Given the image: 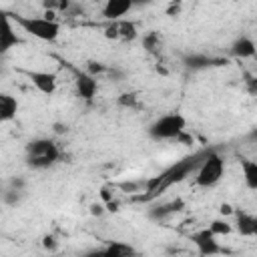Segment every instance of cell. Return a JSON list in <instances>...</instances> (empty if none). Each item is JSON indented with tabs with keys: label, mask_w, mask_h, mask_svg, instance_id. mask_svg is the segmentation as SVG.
<instances>
[{
	"label": "cell",
	"mask_w": 257,
	"mask_h": 257,
	"mask_svg": "<svg viewBox=\"0 0 257 257\" xmlns=\"http://www.w3.org/2000/svg\"><path fill=\"white\" fill-rule=\"evenodd\" d=\"M241 171H243L245 185L251 191H255L257 189V163L255 161H249V159H241Z\"/></svg>",
	"instance_id": "2e32d148"
},
{
	"label": "cell",
	"mask_w": 257,
	"mask_h": 257,
	"mask_svg": "<svg viewBox=\"0 0 257 257\" xmlns=\"http://www.w3.org/2000/svg\"><path fill=\"white\" fill-rule=\"evenodd\" d=\"M221 213H223V215H231V213H233V207H231L229 203H223V205H221Z\"/></svg>",
	"instance_id": "cb8c5ba5"
},
{
	"label": "cell",
	"mask_w": 257,
	"mask_h": 257,
	"mask_svg": "<svg viewBox=\"0 0 257 257\" xmlns=\"http://www.w3.org/2000/svg\"><path fill=\"white\" fill-rule=\"evenodd\" d=\"M205 153H207V151H199V153H193V155H189V157H183L181 161H177V163H173L169 169H165L161 175H157V177H153L151 181H147V191H145V195H141L139 199H141V201H153V199H157L159 195H163L167 189H171V187L183 183L191 173L197 171V167H199V163H201V159H203Z\"/></svg>",
	"instance_id": "6da1fadb"
},
{
	"label": "cell",
	"mask_w": 257,
	"mask_h": 257,
	"mask_svg": "<svg viewBox=\"0 0 257 257\" xmlns=\"http://www.w3.org/2000/svg\"><path fill=\"white\" fill-rule=\"evenodd\" d=\"M143 44H145V48H147V50L155 52V50L161 46V38H159V34H157V32H151V34H147V36H145Z\"/></svg>",
	"instance_id": "ffe728a7"
},
{
	"label": "cell",
	"mask_w": 257,
	"mask_h": 257,
	"mask_svg": "<svg viewBox=\"0 0 257 257\" xmlns=\"http://www.w3.org/2000/svg\"><path fill=\"white\" fill-rule=\"evenodd\" d=\"M100 253H104V255H108V257H126V255H131V253H135V249L131 247V245H126V243H120V241H112L106 249H102Z\"/></svg>",
	"instance_id": "e0dca14e"
},
{
	"label": "cell",
	"mask_w": 257,
	"mask_h": 257,
	"mask_svg": "<svg viewBox=\"0 0 257 257\" xmlns=\"http://www.w3.org/2000/svg\"><path fill=\"white\" fill-rule=\"evenodd\" d=\"M237 217V231L243 237H253L257 233V219L247 211H233Z\"/></svg>",
	"instance_id": "5bb4252c"
},
{
	"label": "cell",
	"mask_w": 257,
	"mask_h": 257,
	"mask_svg": "<svg viewBox=\"0 0 257 257\" xmlns=\"http://www.w3.org/2000/svg\"><path fill=\"white\" fill-rule=\"evenodd\" d=\"M20 44H22V38L16 34L10 14L0 10V56H4L6 52H10Z\"/></svg>",
	"instance_id": "8992f818"
},
{
	"label": "cell",
	"mask_w": 257,
	"mask_h": 257,
	"mask_svg": "<svg viewBox=\"0 0 257 257\" xmlns=\"http://www.w3.org/2000/svg\"><path fill=\"white\" fill-rule=\"evenodd\" d=\"M181 12V0H171L169 8H167V16H177Z\"/></svg>",
	"instance_id": "603a6c76"
},
{
	"label": "cell",
	"mask_w": 257,
	"mask_h": 257,
	"mask_svg": "<svg viewBox=\"0 0 257 257\" xmlns=\"http://www.w3.org/2000/svg\"><path fill=\"white\" fill-rule=\"evenodd\" d=\"M60 159V149L52 139H34L26 145V163L32 169H48Z\"/></svg>",
	"instance_id": "3957f363"
},
{
	"label": "cell",
	"mask_w": 257,
	"mask_h": 257,
	"mask_svg": "<svg viewBox=\"0 0 257 257\" xmlns=\"http://www.w3.org/2000/svg\"><path fill=\"white\" fill-rule=\"evenodd\" d=\"M151 0H133V6H141V4H149Z\"/></svg>",
	"instance_id": "d4e9b609"
},
{
	"label": "cell",
	"mask_w": 257,
	"mask_h": 257,
	"mask_svg": "<svg viewBox=\"0 0 257 257\" xmlns=\"http://www.w3.org/2000/svg\"><path fill=\"white\" fill-rule=\"evenodd\" d=\"M225 173V161L217 151H207L195 171V185L209 189L215 187Z\"/></svg>",
	"instance_id": "277c9868"
},
{
	"label": "cell",
	"mask_w": 257,
	"mask_h": 257,
	"mask_svg": "<svg viewBox=\"0 0 257 257\" xmlns=\"http://www.w3.org/2000/svg\"><path fill=\"white\" fill-rule=\"evenodd\" d=\"M34 86L36 90H40L42 94H54L56 86H58V76L54 72H48V70H20Z\"/></svg>",
	"instance_id": "52a82bcc"
},
{
	"label": "cell",
	"mask_w": 257,
	"mask_h": 257,
	"mask_svg": "<svg viewBox=\"0 0 257 257\" xmlns=\"http://www.w3.org/2000/svg\"><path fill=\"white\" fill-rule=\"evenodd\" d=\"M133 0H104L102 6V16L106 20H120L124 14H128V10H133Z\"/></svg>",
	"instance_id": "8fae6325"
},
{
	"label": "cell",
	"mask_w": 257,
	"mask_h": 257,
	"mask_svg": "<svg viewBox=\"0 0 257 257\" xmlns=\"http://www.w3.org/2000/svg\"><path fill=\"white\" fill-rule=\"evenodd\" d=\"M74 84H76L78 96L84 98V100H92L94 94H96V90H98L96 76H92V74L86 72V70H76V80H74Z\"/></svg>",
	"instance_id": "30bf717a"
},
{
	"label": "cell",
	"mask_w": 257,
	"mask_h": 257,
	"mask_svg": "<svg viewBox=\"0 0 257 257\" xmlns=\"http://www.w3.org/2000/svg\"><path fill=\"white\" fill-rule=\"evenodd\" d=\"M187 126V118L181 112H169L159 116L155 122H151L149 126V137L155 141H171V139H179L185 133Z\"/></svg>",
	"instance_id": "5b68a950"
},
{
	"label": "cell",
	"mask_w": 257,
	"mask_h": 257,
	"mask_svg": "<svg viewBox=\"0 0 257 257\" xmlns=\"http://www.w3.org/2000/svg\"><path fill=\"white\" fill-rule=\"evenodd\" d=\"M18 114V100L8 92H0V122L14 120Z\"/></svg>",
	"instance_id": "4fadbf2b"
},
{
	"label": "cell",
	"mask_w": 257,
	"mask_h": 257,
	"mask_svg": "<svg viewBox=\"0 0 257 257\" xmlns=\"http://www.w3.org/2000/svg\"><path fill=\"white\" fill-rule=\"evenodd\" d=\"M209 229H211L213 235L219 237V235H229V233L233 231V225H231L227 219H215V221H211Z\"/></svg>",
	"instance_id": "ac0fdd59"
},
{
	"label": "cell",
	"mask_w": 257,
	"mask_h": 257,
	"mask_svg": "<svg viewBox=\"0 0 257 257\" xmlns=\"http://www.w3.org/2000/svg\"><path fill=\"white\" fill-rule=\"evenodd\" d=\"M104 36L112 38V40H135L137 38V26L133 22H124V20H112L110 26L104 28Z\"/></svg>",
	"instance_id": "9c48e42d"
},
{
	"label": "cell",
	"mask_w": 257,
	"mask_h": 257,
	"mask_svg": "<svg viewBox=\"0 0 257 257\" xmlns=\"http://www.w3.org/2000/svg\"><path fill=\"white\" fill-rule=\"evenodd\" d=\"M191 241L195 243V247H197V251H199L201 255H215V253L221 251V247H219V243H217V235H213L209 227H207V229H201V231H197V233H193V235H191Z\"/></svg>",
	"instance_id": "ba28073f"
},
{
	"label": "cell",
	"mask_w": 257,
	"mask_h": 257,
	"mask_svg": "<svg viewBox=\"0 0 257 257\" xmlns=\"http://www.w3.org/2000/svg\"><path fill=\"white\" fill-rule=\"evenodd\" d=\"M118 102L122 104V106H137V96L135 94H120V98H118Z\"/></svg>",
	"instance_id": "7402d4cb"
},
{
	"label": "cell",
	"mask_w": 257,
	"mask_h": 257,
	"mask_svg": "<svg viewBox=\"0 0 257 257\" xmlns=\"http://www.w3.org/2000/svg\"><path fill=\"white\" fill-rule=\"evenodd\" d=\"M183 203L181 201H173V203H169V205H163V207H159V211H155V213H151L153 217H165L167 213H173V211H179V207H181Z\"/></svg>",
	"instance_id": "44dd1931"
},
{
	"label": "cell",
	"mask_w": 257,
	"mask_h": 257,
	"mask_svg": "<svg viewBox=\"0 0 257 257\" xmlns=\"http://www.w3.org/2000/svg\"><path fill=\"white\" fill-rule=\"evenodd\" d=\"M185 66L191 70H203V68H211V66H221L225 64L223 58H215V56H207V54H187L183 58Z\"/></svg>",
	"instance_id": "7c38bea8"
},
{
	"label": "cell",
	"mask_w": 257,
	"mask_h": 257,
	"mask_svg": "<svg viewBox=\"0 0 257 257\" xmlns=\"http://www.w3.org/2000/svg\"><path fill=\"white\" fill-rule=\"evenodd\" d=\"M231 54L235 58H251V56H255V42L249 36H239L231 44Z\"/></svg>",
	"instance_id": "9a60e30c"
},
{
	"label": "cell",
	"mask_w": 257,
	"mask_h": 257,
	"mask_svg": "<svg viewBox=\"0 0 257 257\" xmlns=\"http://www.w3.org/2000/svg\"><path fill=\"white\" fill-rule=\"evenodd\" d=\"M70 0H42L44 12H64L68 10Z\"/></svg>",
	"instance_id": "d6986e66"
},
{
	"label": "cell",
	"mask_w": 257,
	"mask_h": 257,
	"mask_svg": "<svg viewBox=\"0 0 257 257\" xmlns=\"http://www.w3.org/2000/svg\"><path fill=\"white\" fill-rule=\"evenodd\" d=\"M12 22L20 26L26 34L44 40V42H54L60 34V24L52 18L46 16H24V14H10Z\"/></svg>",
	"instance_id": "7a4b0ae2"
}]
</instances>
